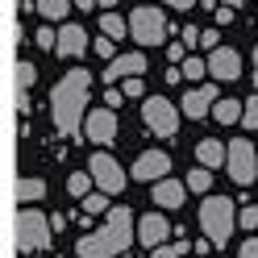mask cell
I'll return each instance as SVG.
<instances>
[{
	"label": "cell",
	"mask_w": 258,
	"mask_h": 258,
	"mask_svg": "<svg viewBox=\"0 0 258 258\" xmlns=\"http://www.w3.org/2000/svg\"><path fill=\"white\" fill-rule=\"evenodd\" d=\"M88 84H92V75L88 71H67L54 84L50 92V112H54V125L62 129V134H79L84 129V104H88Z\"/></svg>",
	"instance_id": "1"
},
{
	"label": "cell",
	"mask_w": 258,
	"mask_h": 258,
	"mask_svg": "<svg viewBox=\"0 0 258 258\" xmlns=\"http://www.w3.org/2000/svg\"><path fill=\"white\" fill-rule=\"evenodd\" d=\"M134 237H138L134 217H129L125 204H117V208H108V221H104L96 233L79 237L75 250H79V258H112V254L129 250V241H134Z\"/></svg>",
	"instance_id": "2"
},
{
	"label": "cell",
	"mask_w": 258,
	"mask_h": 258,
	"mask_svg": "<svg viewBox=\"0 0 258 258\" xmlns=\"http://www.w3.org/2000/svg\"><path fill=\"white\" fill-rule=\"evenodd\" d=\"M233 225H237V217H233V200L229 196H208L200 204V229H204V237H213V246H229Z\"/></svg>",
	"instance_id": "3"
},
{
	"label": "cell",
	"mask_w": 258,
	"mask_h": 258,
	"mask_svg": "<svg viewBox=\"0 0 258 258\" xmlns=\"http://www.w3.org/2000/svg\"><path fill=\"white\" fill-rule=\"evenodd\" d=\"M50 229H54V221L25 204L21 213H17V246H21V254L46 250V246H50Z\"/></svg>",
	"instance_id": "4"
},
{
	"label": "cell",
	"mask_w": 258,
	"mask_h": 258,
	"mask_svg": "<svg viewBox=\"0 0 258 258\" xmlns=\"http://www.w3.org/2000/svg\"><path fill=\"white\" fill-rule=\"evenodd\" d=\"M129 34H134L138 46H163V38H167V17H163L154 5H142V9L129 13Z\"/></svg>",
	"instance_id": "5"
},
{
	"label": "cell",
	"mask_w": 258,
	"mask_h": 258,
	"mask_svg": "<svg viewBox=\"0 0 258 258\" xmlns=\"http://www.w3.org/2000/svg\"><path fill=\"white\" fill-rule=\"evenodd\" d=\"M179 112L171 100H163V96H146V104H142V121H146V129L154 138H175L179 134Z\"/></svg>",
	"instance_id": "6"
},
{
	"label": "cell",
	"mask_w": 258,
	"mask_h": 258,
	"mask_svg": "<svg viewBox=\"0 0 258 258\" xmlns=\"http://www.w3.org/2000/svg\"><path fill=\"white\" fill-rule=\"evenodd\" d=\"M225 167H229V179L237 187H250L258 179V154H254V142L250 138H233L229 142V158H225Z\"/></svg>",
	"instance_id": "7"
},
{
	"label": "cell",
	"mask_w": 258,
	"mask_h": 258,
	"mask_svg": "<svg viewBox=\"0 0 258 258\" xmlns=\"http://www.w3.org/2000/svg\"><path fill=\"white\" fill-rule=\"evenodd\" d=\"M88 171H92L96 187H100V191H108V196H117V191L129 183V179H125V171H121V163H117L112 154H104V150H96V154H92Z\"/></svg>",
	"instance_id": "8"
},
{
	"label": "cell",
	"mask_w": 258,
	"mask_h": 258,
	"mask_svg": "<svg viewBox=\"0 0 258 258\" xmlns=\"http://www.w3.org/2000/svg\"><path fill=\"white\" fill-rule=\"evenodd\" d=\"M84 134H88L92 146H112V142H117V108H96V112H88Z\"/></svg>",
	"instance_id": "9"
},
{
	"label": "cell",
	"mask_w": 258,
	"mask_h": 258,
	"mask_svg": "<svg viewBox=\"0 0 258 258\" xmlns=\"http://www.w3.org/2000/svg\"><path fill=\"white\" fill-rule=\"evenodd\" d=\"M167 171H171V154L163 150H146V154H138V163H134V179L142 183H158V179H167Z\"/></svg>",
	"instance_id": "10"
},
{
	"label": "cell",
	"mask_w": 258,
	"mask_h": 258,
	"mask_svg": "<svg viewBox=\"0 0 258 258\" xmlns=\"http://www.w3.org/2000/svg\"><path fill=\"white\" fill-rule=\"evenodd\" d=\"M221 100L217 96V88L213 84H196L191 88L183 100H179V108H183V117H191V121H200V117H208V112H213V104Z\"/></svg>",
	"instance_id": "11"
},
{
	"label": "cell",
	"mask_w": 258,
	"mask_h": 258,
	"mask_svg": "<svg viewBox=\"0 0 258 258\" xmlns=\"http://www.w3.org/2000/svg\"><path fill=\"white\" fill-rule=\"evenodd\" d=\"M208 75L221 79V84H233V79L241 75V54L229 50V46H217V50L208 54Z\"/></svg>",
	"instance_id": "12"
},
{
	"label": "cell",
	"mask_w": 258,
	"mask_h": 258,
	"mask_svg": "<svg viewBox=\"0 0 258 258\" xmlns=\"http://www.w3.org/2000/svg\"><path fill=\"white\" fill-rule=\"evenodd\" d=\"M167 237H171V225H167V217H163V213H146V217L138 221V241H142V246L158 250Z\"/></svg>",
	"instance_id": "13"
},
{
	"label": "cell",
	"mask_w": 258,
	"mask_h": 258,
	"mask_svg": "<svg viewBox=\"0 0 258 258\" xmlns=\"http://www.w3.org/2000/svg\"><path fill=\"white\" fill-rule=\"evenodd\" d=\"M146 71V54L142 50H134V54H117L108 62V71H104V84H121V79H129V75H142Z\"/></svg>",
	"instance_id": "14"
},
{
	"label": "cell",
	"mask_w": 258,
	"mask_h": 258,
	"mask_svg": "<svg viewBox=\"0 0 258 258\" xmlns=\"http://www.w3.org/2000/svg\"><path fill=\"white\" fill-rule=\"evenodd\" d=\"M84 50H88V29H84V25H62L54 54H58V58H79Z\"/></svg>",
	"instance_id": "15"
},
{
	"label": "cell",
	"mask_w": 258,
	"mask_h": 258,
	"mask_svg": "<svg viewBox=\"0 0 258 258\" xmlns=\"http://www.w3.org/2000/svg\"><path fill=\"white\" fill-rule=\"evenodd\" d=\"M183 196H187V183H175V179H158L150 191V200L163 208H183Z\"/></svg>",
	"instance_id": "16"
},
{
	"label": "cell",
	"mask_w": 258,
	"mask_h": 258,
	"mask_svg": "<svg viewBox=\"0 0 258 258\" xmlns=\"http://www.w3.org/2000/svg\"><path fill=\"white\" fill-rule=\"evenodd\" d=\"M196 158H200V167L217 171V167H225V158H229V146H221L217 138H204L200 146H196Z\"/></svg>",
	"instance_id": "17"
},
{
	"label": "cell",
	"mask_w": 258,
	"mask_h": 258,
	"mask_svg": "<svg viewBox=\"0 0 258 258\" xmlns=\"http://www.w3.org/2000/svg\"><path fill=\"white\" fill-rule=\"evenodd\" d=\"M241 112H246V100H229V96H221V100L213 104V117H217L221 125H233V121H241Z\"/></svg>",
	"instance_id": "18"
},
{
	"label": "cell",
	"mask_w": 258,
	"mask_h": 258,
	"mask_svg": "<svg viewBox=\"0 0 258 258\" xmlns=\"http://www.w3.org/2000/svg\"><path fill=\"white\" fill-rule=\"evenodd\" d=\"M34 5H38V13L46 21H62L67 9H75V0H34Z\"/></svg>",
	"instance_id": "19"
},
{
	"label": "cell",
	"mask_w": 258,
	"mask_h": 258,
	"mask_svg": "<svg viewBox=\"0 0 258 258\" xmlns=\"http://www.w3.org/2000/svg\"><path fill=\"white\" fill-rule=\"evenodd\" d=\"M46 196V183L42 179H29V175H25V179L17 183V200L21 204H34V200H42Z\"/></svg>",
	"instance_id": "20"
},
{
	"label": "cell",
	"mask_w": 258,
	"mask_h": 258,
	"mask_svg": "<svg viewBox=\"0 0 258 258\" xmlns=\"http://www.w3.org/2000/svg\"><path fill=\"white\" fill-rule=\"evenodd\" d=\"M179 71H183V79L200 84V79L208 75V58H196V54H191V58H183V62H179Z\"/></svg>",
	"instance_id": "21"
},
{
	"label": "cell",
	"mask_w": 258,
	"mask_h": 258,
	"mask_svg": "<svg viewBox=\"0 0 258 258\" xmlns=\"http://www.w3.org/2000/svg\"><path fill=\"white\" fill-rule=\"evenodd\" d=\"M187 191H200V196H204V191L208 187H213V171H208V167H196V171H187Z\"/></svg>",
	"instance_id": "22"
},
{
	"label": "cell",
	"mask_w": 258,
	"mask_h": 258,
	"mask_svg": "<svg viewBox=\"0 0 258 258\" xmlns=\"http://www.w3.org/2000/svg\"><path fill=\"white\" fill-rule=\"evenodd\" d=\"M92 171H75L71 175V179H67V187H71V196H79V200H84V196H92Z\"/></svg>",
	"instance_id": "23"
},
{
	"label": "cell",
	"mask_w": 258,
	"mask_h": 258,
	"mask_svg": "<svg viewBox=\"0 0 258 258\" xmlns=\"http://www.w3.org/2000/svg\"><path fill=\"white\" fill-rule=\"evenodd\" d=\"M100 29H104V38H121L125 29H129V21L117 17V13H104V17H100Z\"/></svg>",
	"instance_id": "24"
},
{
	"label": "cell",
	"mask_w": 258,
	"mask_h": 258,
	"mask_svg": "<svg viewBox=\"0 0 258 258\" xmlns=\"http://www.w3.org/2000/svg\"><path fill=\"white\" fill-rule=\"evenodd\" d=\"M187 250H191V241H183V237H179V241H163V246L154 250V258H183Z\"/></svg>",
	"instance_id": "25"
},
{
	"label": "cell",
	"mask_w": 258,
	"mask_h": 258,
	"mask_svg": "<svg viewBox=\"0 0 258 258\" xmlns=\"http://www.w3.org/2000/svg\"><path fill=\"white\" fill-rule=\"evenodd\" d=\"M34 79H38V67H34V62H17V88H21V96L34 88Z\"/></svg>",
	"instance_id": "26"
},
{
	"label": "cell",
	"mask_w": 258,
	"mask_h": 258,
	"mask_svg": "<svg viewBox=\"0 0 258 258\" xmlns=\"http://www.w3.org/2000/svg\"><path fill=\"white\" fill-rule=\"evenodd\" d=\"M121 92L129 96V100H146V84H142V75H129V79H121Z\"/></svg>",
	"instance_id": "27"
},
{
	"label": "cell",
	"mask_w": 258,
	"mask_h": 258,
	"mask_svg": "<svg viewBox=\"0 0 258 258\" xmlns=\"http://www.w3.org/2000/svg\"><path fill=\"white\" fill-rule=\"evenodd\" d=\"M108 191H92V196H84V213H108Z\"/></svg>",
	"instance_id": "28"
},
{
	"label": "cell",
	"mask_w": 258,
	"mask_h": 258,
	"mask_svg": "<svg viewBox=\"0 0 258 258\" xmlns=\"http://www.w3.org/2000/svg\"><path fill=\"white\" fill-rule=\"evenodd\" d=\"M241 125L246 129H258V92L246 100V112H241Z\"/></svg>",
	"instance_id": "29"
},
{
	"label": "cell",
	"mask_w": 258,
	"mask_h": 258,
	"mask_svg": "<svg viewBox=\"0 0 258 258\" xmlns=\"http://www.w3.org/2000/svg\"><path fill=\"white\" fill-rule=\"evenodd\" d=\"M237 225H241V229H258V204H246V208H241V213H237Z\"/></svg>",
	"instance_id": "30"
},
{
	"label": "cell",
	"mask_w": 258,
	"mask_h": 258,
	"mask_svg": "<svg viewBox=\"0 0 258 258\" xmlns=\"http://www.w3.org/2000/svg\"><path fill=\"white\" fill-rule=\"evenodd\" d=\"M200 46H204V50H217V46H221V29L213 25V29H200Z\"/></svg>",
	"instance_id": "31"
},
{
	"label": "cell",
	"mask_w": 258,
	"mask_h": 258,
	"mask_svg": "<svg viewBox=\"0 0 258 258\" xmlns=\"http://www.w3.org/2000/svg\"><path fill=\"white\" fill-rule=\"evenodd\" d=\"M34 42L42 46V50H54V46H58V34H54V29H38V34H34Z\"/></svg>",
	"instance_id": "32"
},
{
	"label": "cell",
	"mask_w": 258,
	"mask_h": 258,
	"mask_svg": "<svg viewBox=\"0 0 258 258\" xmlns=\"http://www.w3.org/2000/svg\"><path fill=\"white\" fill-rule=\"evenodd\" d=\"M96 54H100V58H117V50H112V38H96Z\"/></svg>",
	"instance_id": "33"
},
{
	"label": "cell",
	"mask_w": 258,
	"mask_h": 258,
	"mask_svg": "<svg viewBox=\"0 0 258 258\" xmlns=\"http://www.w3.org/2000/svg\"><path fill=\"white\" fill-rule=\"evenodd\" d=\"M121 100H129V96H125L121 88H108V92H104V104H108V108H117Z\"/></svg>",
	"instance_id": "34"
},
{
	"label": "cell",
	"mask_w": 258,
	"mask_h": 258,
	"mask_svg": "<svg viewBox=\"0 0 258 258\" xmlns=\"http://www.w3.org/2000/svg\"><path fill=\"white\" fill-rule=\"evenodd\" d=\"M167 58H171V62H183L187 54H183V46H179V42H171V46H167Z\"/></svg>",
	"instance_id": "35"
},
{
	"label": "cell",
	"mask_w": 258,
	"mask_h": 258,
	"mask_svg": "<svg viewBox=\"0 0 258 258\" xmlns=\"http://www.w3.org/2000/svg\"><path fill=\"white\" fill-rule=\"evenodd\" d=\"M241 258H258V237H250V241H241Z\"/></svg>",
	"instance_id": "36"
},
{
	"label": "cell",
	"mask_w": 258,
	"mask_h": 258,
	"mask_svg": "<svg viewBox=\"0 0 258 258\" xmlns=\"http://www.w3.org/2000/svg\"><path fill=\"white\" fill-rule=\"evenodd\" d=\"M229 21H233V9L221 5V9H217V25H229Z\"/></svg>",
	"instance_id": "37"
},
{
	"label": "cell",
	"mask_w": 258,
	"mask_h": 258,
	"mask_svg": "<svg viewBox=\"0 0 258 258\" xmlns=\"http://www.w3.org/2000/svg\"><path fill=\"white\" fill-rule=\"evenodd\" d=\"M163 5H175V9H191L196 0H163Z\"/></svg>",
	"instance_id": "38"
},
{
	"label": "cell",
	"mask_w": 258,
	"mask_h": 258,
	"mask_svg": "<svg viewBox=\"0 0 258 258\" xmlns=\"http://www.w3.org/2000/svg\"><path fill=\"white\" fill-rule=\"evenodd\" d=\"M100 0H75V9H96Z\"/></svg>",
	"instance_id": "39"
},
{
	"label": "cell",
	"mask_w": 258,
	"mask_h": 258,
	"mask_svg": "<svg viewBox=\"0 0 258 258\" xmlns=\"http://www.w3.org/2000/svg\"><path fill=\"white\" fill-rule=\"evenodd\" d=\"M221 5H229V9H237V5H241V0H221Z\"/></svg>",
	"instance_id": "40"
},
{
	"label": "cell",
	"mask_w": 258,
	"mask_h": 258,
	"mask_svg": "<svg viewBox=\"0 0 258 258\" xmlns=\"http://www.w3.org/2000/svg\"><path fill=\"white\" fill-rule=\"evenodd\" d=\"M254 71H258V46H254Z\"/></svg>",
	"instance_id": "41"
},
{
	"label": "cell",
	"mask_w": 258,
	"mask_h": 258,
	"mask_svg": "<svg viewBox=\"0 0 258 258\" xmlns=\"http://www.w3.org/2000/svg\"><path fill=\"white\" fill-rule=\"evenodd\" d=\"M254 92H258V71H254Z\"/></svg>",
	"instance_id": "42"
},
{
	"label": "cell",
	"mask_w": 258,
	"mask_h": 258,
	"mask_svg": "<svg viewBox=\"0 0 258 258\" xmlns=\"http://www.w3.org/2000/svg\"><path fill=\"white\" fill-rule=\"evenodd\" d=\"M100 5H117V0H100Z\"/></svg>",
	"instance_id": "43"
},
{
	"label": "cell",
	"mask_w": 258,
	"mask_h": 258,
	"mask_svg": "<svg viewBox=\"0 0 258 258\" xmlns=\"http://www.w3.org/2000/svg\"><path fill=\"white\" fill-rule=\"evenodd\" d=\"M204 258H208V254H204Z\"/></svg>",
	"instance_id": "44"
}]
</instances>
